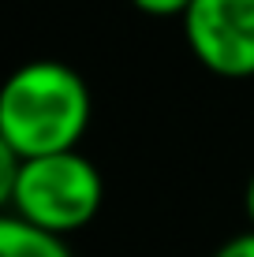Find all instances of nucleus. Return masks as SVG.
Returning <instances> with one entry per match:
<instances>
[{
    "mask_svg": "<svg viewBox=\"0 0 254 257\" xmlns=\"http://www.w3.org/2000/svg\"><path fill=\"white\" fill-rule=\"evenodd\" d=\"M90 86L60 60H30L15 67L0 90V146L23 161L78 149L90 131Z\"/></svg>",
    "mask_w": 254,
    "mask_h": 257,
    "instance_id": "obj_1",
    "label": "nucleus"
},
{
    "mask_svg": "<svg viewBox=\"0 0 254 257\" xmlns=\"http://www.w3.org/2000/svg\"><path fill=\"white\" fill-rule=\"evenodd\" d=\"M105 183L90 157L78 149L23 161L15 187L4 198L12 216L52 235H71L101 212Z\"/></svg>",
    "mask_w": 254,
    "mask_h": 257,
    "instance_id": "obj_2",
    "label": "nucleus"
},
{
    "mask_svg": "<svg viewBox=\"0 0 254 257\" xmlns=\"http://www.w3.org/2000/svg\"><path fill=\"white\" fill-rule=\"evenodd\" d=\"M191 56L217 78H254V0H191L183 15Z\"/></svg>",
    "mask_w": 254,
    "mask_h": 257,
    "instance_id": "obj_3",
    "label": "nucleus"
},
{
    "mask_svg": "<svg viewBox=\"0 0 254 257\" xmlns=\"http://www.w3.org/2000/svg\"><path fill=\"white\" fill-rule=\"evenodd\" d=\"M0 257H71L64 235L41 231L26 220L4 212L0 220Z\"/></svg>",
    "mask_w": 254,
    "mask_h": 257,
    "instance_id": "obj_4",
    "label": "nucleus"
},
{
    "mask_svg": "<svg viewBox=\"0 0 254 257\" xmlns=\"http://www.w3.org/2000/svg\"><path fill=\"white\" fill-rule=\"evenodd\" d=\"M142 15H153V19H183L191 8V0H131Z\"/></svg>",
    "mask_w": 254,
    "mask_h": 257,
    "instance_id": "obj_5",
    "label": "nucleus"
},
{
    "mask_svg": "<svg viewBox=\"0 0 254 257\" xmlns=\"http://www.w3.org/2000/svg\"><path fill=\"white\" fill-rule=\"evenodd\" d=\"M213 257H254V231H243V235H232L228 242L217 246Z\"/></svg>",
    "mask_w": 254,
    "mask_h": 257,
    "instance_id": "obj_6",
    "label": "nucleus"
},
{
    "mask_svg": "<svg viewBox=\"0 0 254 257\" xmlns=\"http://www.w3.org/2000/svg\"><path fill=\"white\" fill-rule=\"evenodd\" d=\"M243 205H247V220H250V231H254V175H250L247 190H243Z\"/></svg>",
    "mask_w": 254,
    "mask_h": 257,
    "instance_id": "obj_7",
    "label": "nucleus"
}]
</instances>
